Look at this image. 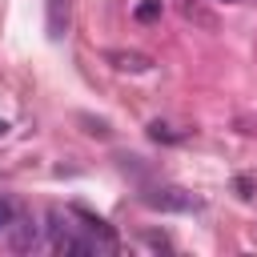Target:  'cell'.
I'll use <instances>...</instances> for the list:
<instances>
[{
  "instance_id": "6da1fadb",
  "label": "cell",
  "mask_w": 257,
  "mask_h": 257,
  "mask_svg": "<svg viewBox=\"0 0 257 257\" xmlns=\"http://www.w3.org/2000/svg\"><path fill=\"white\" fill-rule=\"evenodd\" d=\"M48 241L64 257H92L104 253V245L92 237L88 225H72V209H48Z\"/></svg>"
},
{
  "instance_id": "7a4b0ae2",
  "label": "cell",
  "mask_w": 257,
  "mask_h": 257,
  "mask_svg": "<svg viewBox=\"0 0 257 257\" xmlns=\"http://www.w3.org/2000/svg\"><path fill=\"white\" fill-rule=\"evenodd\" d=\"M104 60L116 68V72H133V76H141V72H153V56H145V52H128V48H112V52H104Z\"/></svg>"
},
{
  "instance_id": "3957f363",
  "label": "cell",
  "mask_w": 257,
  "mask_h": 257,
  "mask_svg": "<svg viewBox=\"0 0 257 257\" xmlns=\"http://www.w3.org/2000/svg\"><path fill=\"white\" fill-rule=\"evenodd\" d=\"M145 205H153V209H177V213H185V209H197V197H189L185 189H149V193H145Z\"/></svg>"
},
{
  "instance_id": "277c9868",
  "label": "cell",
  "mask_w": 257,
  "mask_h": 257,
  "mask_svg": "<svg viewBox=\"0 0 257 257\" xmlns=\"http://www.w3.org/2000/svg\"><path fill=\"white\" fill-rule=\"evenodd\" d=\"M72 20V0H44V24H48V40H60L68 32Z\"/></svg>"
},
{
  "instance_id": "5b68a950",
  "label": "cell",
  "mask_w": 257,
  "mask_h": 257,
  "mask_svg": "<svg viewBox=\"0 0 257 257\" xmlns=\"http://www.w3.org/2000/svg\"><path fill=\"white\" fill-rule=\"evenodd\" d=\"M8 233H12V249H20V253H28V249H36V225L32 221H12L8 225Z\"/></svg>"
},
{
  "instance_id": "8992f818",
  "label": "cell",
  "mask_w": 257,
  "mask_h": 257,
  "mask_svg": "<svg viewBox=\"0 0 257 257\" xmlns=\"http://www.w3.org/2000/svg\"><path fill=\"white\" fill-rule=\"evenodd\" d=\"M161 12H165V0H137L133 4V20L137 24H157Z\"/></svg>"
},
{
  "instance_id": "52a82bcc",
  "label": "cell",
  "mask_w": 257,
  "mask_h": 257,
  "mask_svg": "<svg viewBox=\"0 0 257 257\" xmlns=\"http://www.w3.org/2000/svg\"><path fill=\"white\" fill-rule=\"evenodd\" d=\"M149 137H153V141H165V145H173V141H181L185 133H181V128H173V124H165V120H153V124H149Z\"/></svg>"
},
{
  "instance_id": "ba28073f",
  "label": "cell",
  "mask_w": 257,
  "mask_h": 257,
  "mask_svg": "<svg viewBox=\"0 0 257 257\" xmlns=\"http://www.w3.org/2000/svg\"><path fill=\"white\" fill-rule=\"evenodd\" d=\"M141 241H145V245H149V249H165V253H169V249H173V241H169V237H165V233H145V237H141Z\"/></svg>"
},
{
  "instance_id": "9c48e42d",
  "label": "cell",
  "mask_w": 257,
  "mask_h": 257,
  "mask_svg": "<svg viewBox=\"0 0 257 257\" xmlns=\"http://www.w3.org/2000/svg\"><path fill=\"white\" fill-rule=\"evenodd\" d=\"M12 221H16V205H12L8 197H0V229H8Z\"/></svg>"
},
{
  "instance_id": "30bf717a",
  "label": "cell",
  "mask_w": 257,
  "mask_h": 257,
  "mask_svg": "<svg viewBox=\"0 0 257 257\" xmlns=\"http://www.w3.org/2000/svg\"><path fill=\"white\" fill-rule=\"evenodd\" d=\"M4 133H8V124H0V137H4Z\"/></svg>"
},
{
  "instance_id": "8fae6325",
  "label": "cell",
  "mask_w": 257,
  "mask_h": 257,
  "mask_svg": "<svg viewBox=\"0 0 257 257\" xmlns=\"http://www.w3.org/2000/svg\"><path fill=\"white\" fill-rule=\"evenodd\" d=\"M225 4H233V0H225Z\"/></svg>"
}]
</instances>
